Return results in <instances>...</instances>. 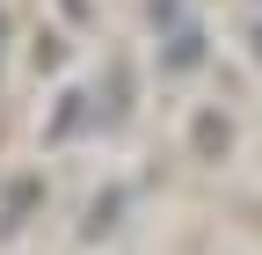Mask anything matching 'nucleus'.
Segmentation results:
<instances>
[{"label": "nucleus", "mask_w": 262, "mask_h": 255, "mask_svg": "<svg viewBox=\"0 0 262 255\" xmlns=\"http://www.w3.org/2000/svg\"><path fill=\"white\" fill-rule=\"evenodd\" d=\"M196 58H204V29H175V37H168V51H160V66H168V73H189L196 66Z\"/></svg>", "instance_id": "nucleus-1"}, {"label": "nucleus", "mask_w": 262, "mask_h": 255, "mask_svg": "<svg viewBox=\"0 0 262 255\" xmlns=\"http://www.w3.org/2000/svg\"><path fill=\"white\" fill-rule=\"evenodd\" d=\"M80 117H88V95L73 88V95H66V110L51 117V139H66V132H73V124H80Z\"/></svg>", "instance_id": "nucleus-2"}, {"label": "nucleus", "mask_w": 262, "mask_h": 255, "mask_svg": "<svg viewBox=\"0 0 262 255\" xmlns=\"http://www.w3.org/2000/svg\"><path fill=\"white\" fill-rule=\"evenodd\" d=\"M0 51H8V15H0Z\"/></svg>", "instance_id": "nucleus-3"}, {"label": "nucleus", "mask_w": 262, "mask_h": 255, "mask_svg": "<svg viewBox=\"0 0 262 255\" xmlns=\"http://www.w3.org/2000/svg\"><path fill=\"white\" fill-rule=\"evenodd\" d=\"M255 58H262V29H255Z\"/></svg>", "instance_id": "nucleus-4"}]
</instances>
